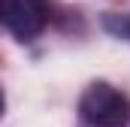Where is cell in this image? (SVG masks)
<instances>
[{
  "label": "cell",
  "instance_id": "obj_1",
  "mask_svg": "<svg viewBox=\"0 0 130 127\" xmlns=\"http://www.w3.org/2000/svg\"><path fill=\"white\" fill-rule=\"evenodd\" d=\"M79 112L91 127H127L130 124V100L118 88L94 82L79 100Z\"/></svg>",
  "mask_w": 130,
  "mask_h": 127
},
{
  "label": "cell",
  "instance_id": "obj_2",
  "mask_svg": "<svg viewBox=\"0 0 130 127\" xmlns=\"http://www.w3.org/2000/svg\"><path fill=\"white\" fill-rule=\"evenodd\" d=\"M0 21L15 39L27 42L42 33L48 21V6L45 0H0Z\"/></svg>",
  "mask_w": 130,
  "mask_h": 127
},
{
  "label": "cell",
  "instance_id": "obj_3",
  "mask_svg": "<svg viewBox=\"0 0 130 127\" xmlns=\"http://www.w3.org/2000/svg\"><path fill=\"white\" fill-rule=\"evenodd\" d=\"M103 24H106V30H112L115 36L130 42V15H106Z\"/></svg>",
  "mask_w": 130,
  "mask_h": 127
},
{
  "label": "cell",
  "instance_id": "obj_4",
  "mask_svg": "<svg viewBox=\"0 0 130 127\" xmlns=\"http://www.w3.org/2000/svg\"><path fill=\"white\" fill-rule=\"evenodd\" d=\"M0 115H3V91H0Z\"/></svg>",
  "mask_w": 130,
  "mask_h": 127
}]
</instances>
